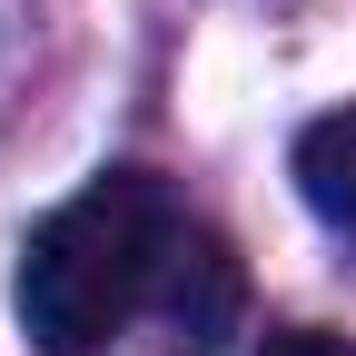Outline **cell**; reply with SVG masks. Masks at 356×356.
<instances>
[{
	"instance_id": "1",
	"label": "cell",
	"mask_w": 356,
	"mask_h": 356,
	"mask_svg": "<svg viewBox=\"0 0 356 356\" xmlns=\"http://www.w3.org/2000/svg\"><path fill=\"white\" fill-rule=\"evenodd\" d=\"M178 238V208L149 168H99L70 188L20 248V327L40 356H99L159 287V257Z\"/></svg>"
},
{
	"instance_id": "2",
	"label": "cell",
	"mask_w": 356,
	"mask_h": 356,
	"mask_svg": "<svg viewBox=\"0 0 356 356\" xmlns=\"http://www.w3.org/2000/svg\"><path fill=\"white\" fill-rule=\"evenodd\" d=\"M149 307H159V327H168L178 356H218V346L238 337V317H248V277H238V257L218 248L208 228H178L168 257H159Z\"/></svg>"
},
{
	"instance_id": "4",
	"label": "cell",
	"mask_w": 356,
	"mask_h": 356,
	"mask_svg": "<svg viewBox=\"0 0 356 356\" xmlns=\"http://www.w3.org/2000/svg\"><path fill=\"white\" fill-rule=\"evenodd\" d=\"M257 356H356V346H346V337H327V327H277Z\"/></svg>"
},
{
	"instance_id": "3",
	"label": "cell",
	"mask_w": 356,
	"mask_h": 356,
	"mask_svg": "<svg viewBox=\"0 0 356 356\" xmlns=\"http://www.w3.org/2000/svg\"><path fill=\"white\" fill-rule=\"evenodd\" d=\"M297 198L317 208V228L356 248V109H327L297 129Z\"/></svg>"
}]
</instances>
